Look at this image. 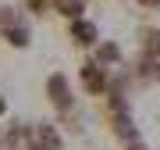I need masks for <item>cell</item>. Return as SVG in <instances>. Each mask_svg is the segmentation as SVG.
I'll return each mask as SVG.
<instances>
[{
    "mask_svg": "<svg viewBox=\"0 0 160 150\" xmlns=\"http://www.w3.org/2000/svg\"><path fill=\"white\" fill-rule=\"evenodd\" d=\"M78 82H82V89H86L89 97H107L110 93V68H103L96 57L82 61L78 64Z\"/></svg>",
    "mask_w": 160,
    "mask_h": 150,
    "instance_id": "6da1fadb",
    "label": "cell"
},
{
    "mask_svg": "<svg viewBox=\"0 0 160 150\" xmlns=\"http://www.w3.org/2000/svg\"><path fill=\"white\" fill-rule=\"evenodd\" d=\"M46 97H50V104L61 111V115H68V111H75V97H71V79L64 72H50L43 82Z\"/></svg>",
    "mask_w": 160,
    "mask_h": 150,
    "instance_id": "7a4b0ae2",
    "label": "cell"
},
{
    "mask_svg": "<svg viewBox=\"0 0 160 150\" xmlns=\"http://www.w3.org/2000/svg\"><path fill=\"white\" fill-rule=\"evenodd\" d=\"M68 36L75 46H100V29L89 22V18H78V22H68Z\"/></svg>",
    "mask_w": 160,
    "mask_h": 150,
    "instance_id": "3957f363",
    "label": "cell"
},
{
    "mask_svg": "<svg viewBox=\"0 0 160 150\" xmlns=\"http://www.w3.org/2000/svg\"><path fill=\"white\" fill-rule=\"evenodd\" d=\"M110 129H114V136L121 143H139V129H135V118H132V111H118V115H110Z\"/></svg>",
    "mask_w": 160,
    "mask_h": 150,
    "instance_id": "277c9868",
    "label": "cell"
},
{
    "mask_svg": "<svg viewBox=\"0 0 160 150\" xmlns=\"http://www.w3.org/2000/svg\"><path fill=\"white\" fill-rule=\"evenodd\" d=\"M132 75H135L139 82H160V61L142 54V57L135 61V68H132Z\"/></svg>",
    "mask_w": 160,
    "mask_h": 150,
    "instance_id": "5b68a950",
    "label": "cell"
},
{
    "mask_svg": "<svg viewBox=\"0 0 160 150\" xmlns=\"http://www.w3.org/2000/svg\"><path fill=\"white\" fill-rule=\"evenodd\" d=\"M121 57H125V54H121V46H118L114 40H100V46H96V61L103 64V68L114 72V64H121Z\"/></svg>",
    "mask_w": 160,
    "mask_h": 150,
    "instance_id": "8992f818",
    "label": "cell"
},
{
    "mask_svg": "<svg viewBox=\"0 0 160 150\" xmlns=\"http://www.w3.org/2000/svg\"><path fill=\"white\" fill-rule=\"evenodd\" d=\"M4 40H7V46H18V50H25V46H29V25H14V29H4Z\"/></svg>",
    "mask_w": 160,
    "mask_h": 150,
    "instance_id": "52a82bcc",
    "label": "cell"
},
{
    "mask_svg": "<svg viewBox=\"0 0 160 150\" xmlns=\"http://www.w3.org/2000/svg\"><path fill=\"white\" fill-rule=\"evenodd\" d=\"M139 36H142V54H149V57L160 61V29H153V25H149V29H142Z\"/></svg>",
    "mask_w": 160,
    "mask_h": 150,
    "instance_id": "ba28073f",
    "label": "cell"
},
{
    "mask_svg": "<svg viewBox=\"0 0 160 150\" xmlns=\"http://www.w3.org/2000/svg\"><path fill=\"white\" fill-rule=\"evenodd\" d=\"M135 4H139V7H149V11H157V7H160V0H135Z\"/></svg>",
    "mask_w": 160,
    "mask_h": 150,
    "instance_id": "9c48e42d",
    "label": "cell"
},
{
    "mask_svg": "<svg viewBox=\"0 0 160 150\" xmlns=\"http://www.w3.org/2000/svg\"><path fill=\"white\" fill-rule=\"evenodd\" d=\"M125 150H149V147H146V143H128Z\"/></svg>",
    "mask_w": 160,
    "mask_h": 150,
    "instance_id": "30bf717a",
    "label": "cell"
}]
</instances>
